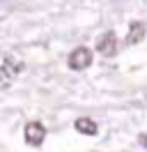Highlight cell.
<instances>
[{
  "mask_svg": "<svg viewBox=\"0 0 147 152\" xmlns=\"http://www.w3.org/2000/svg\"><path fill=\"white\" fill-rule=\"evenodd\" d=\"M21 72H23V62H21L18 58H14V56H5V60H2V67H0L2 88H7V86H9V81H12V78H16Z\"/></svg>",
  "mask_w": 147,
  "mask_h": 152,
  "instance_id": "1",
  "label": "cell"
},
{
  "mask_svg": "<svg viewBox=\"0 0 147 152\" xmlns=\"http://www.w3.org/2000/svg\"><path fill=\"white\" fill-rule=\"evenodd\" d=\"M138 143H140L143 148H147V136H145V134H140V136H138Z\"/></svg>",
  "mask_w": 147,
  "mask_h": 152,
  "instance_id": "7",
  "label": "cell"
},
{
  "mask_svg": "<svg viewBox=\"0 0 147 152\" xmlns=\"http://www.w3.org/2000/svg\"><path fill=\"white\" fill-rule=\"evenodd\" d=\"M147 35V26L143 21H133V23H129V32H127V44L129 46H136L140 44Z\"/></svg>",
  "mask_w": 147,
  "mask_h": 152,
  "instance_id": "5",
  "label": "cell"
},
{
  "mask_svg": "<svg viewBox=\"0 0 147 152\" xmlns=\"http://www.w3.org/2000/svg\"><path fill=\"white\" fill-rule=\"evenodd\" d=\"M92 60H94V58H92V51L85 48V46H78L69 53V67H71L74 72H85V69L92 65Z\"/></svg>",
  "mask_w": 147,
  "mask_h": 152,
  "instance_id": "3",
  "label": "cell"
},
{
  "mask_svg": "<svg viewBox=\"0 0 147 152\" xmlns=\"http://www.w3.org/2000/svg\"><path fill=\"white\" fill-rule=\"evenodd\" d=\"M74 127H76V132L83 134V136H97V132H99V124L94 122L92 118H78V120L74 122Z\"/></svg>",
  "mask_w": 147,
  "mask_h": 152,
  "instance_id": "6",
  "label": "cell"
},
{
  "mask_svg": "<svg viewBox=\"0 0 147 152\" xmlns=\"http://www.w3.org/2000/svg\"><path fill=\"white\" fill-rule=\"evenodd\" d=\"M97 51H99L103 58H115L119 51V44H117V35L113 30H106L99 39H97Z\"/></svg>",
  "mask_w": 147,
  "mask_h": 152,
  "instance_id": "2",
  "label": "cell"
},
{
  "mask_svg": "<svg viewBox=\"0 0 147 152\" xmlns=\"http://www.w3.org/2000/svg\"><path fill=\"white\" fill-rule=\"evenodd\" d=\"M23 138H25L28 145L39 148V145L46 141V127H44L41 122H37V120L28 122V124H25V129H23Z\"/></svg>",
  "mask_w": 147,
  "mask_h": 152,
  "instance_id": "4",
  "label": "cell"
}]
</instances>
